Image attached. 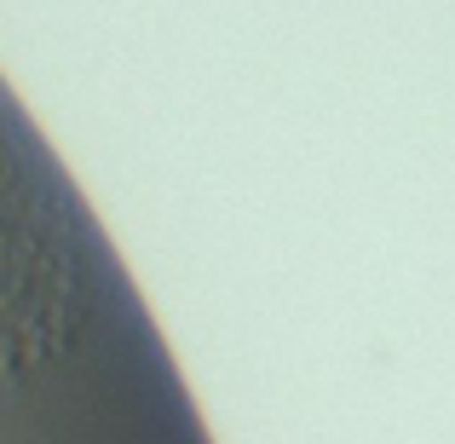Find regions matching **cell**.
Masks as SVG:
<instances>
[{
    "instance_id": "6da1fadb",
    "label": "cell",
    "mask_w": 455,
    "mask_h": 444,
    "mask_svg": "<svg viewBox=\"0 0 455 444\" xmlns=\"http://www.w3.org/2000/svg\"><path fill=\"white\" fill-rule=\"evenodd\" d=\"M29 156L0 139V369H23L58 341L69 300V254L58 220L41 214Z\"/></svg>"
}]
</instances>
